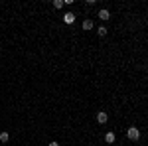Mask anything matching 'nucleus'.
I'll list each match as a JSON object with an SVG mask.
<instances>
[{
    "label": "nucleus",
    "instance_id": "1",
    "mask_svg": "<svg viewBox=\"0 0 148 146\" xmlns=\"http://www.w3.org/2000/svg\"><path fill=\"white\" fill-rule=\"evenodd\" d=\"M126 136H128V140H138V138H140V130H138L136 126H130V128L126 130Z\"/></svg>",
    "mask_w": 148,
    "mask_h": 146
},
{
    "label": "nucleus",
    "instance_id": "6",
    "mask_svg": "<svg viewBox=\"0 0 148 146\" xmlns=\"http://www.w3.org/2000/svg\"><path fill=\"white\" fill-rule=\"evenodd\" d=\"M105 142L113 144V142H114V132H107V134H105Z\"/></svg>",
    "mask_w": 148,
    "mask_h": 146
},
{
    "label": "nucleus",
    "instance_id": "5",
    "mask_svg": "<svg viewBox=\"0 0 148 146\" xmlns=\"http://www.w3.org/2000/svg\"><path fill=\"white\" fill-rule=\"evenodd\" d=\"M93 28H95L93 20H85V22H83V30H93Z\"/></svg>",
    "mask_w": 148,
    "mask_h": 146
},
{
    "label": "nucleus",
    "instance_id": "2",
    "mask_svg": "<svg viewBox=\"0 0 148 146\" xmlns=\"http://www.w3.org/2000/svg\"><path fill=\"white\" fill-rule=\"evenodd\" d=\"M107 121H109V114H107L105 111H99V112H97V123H99V124H105Z\"/></svg>",
    "mask_w": 148,
    "mask_h": 146
},
{
    "label": "nucleus",
    "instance_id": "4",
    "mask_svg": "<svg viewBox=\"0 0 148 146\" xmlns=\"http://www.w3.org/2000/svg\"><path fill=\"white\" fill-rule=\"evenodd\" d=\"M99 18H101L103 22H109V20H111V12L109 10H101L99 12Z\"/></svg>",
    "mask_w": 148,
    "mask_h": 146
},
{
    "label": "nucleus",
    "instance_id": "3",
    "mask_svg": "<svg viewBox=\"0 0 148 146\" xmlns=\"http://www.w3.org/2000/svg\"><path fill=\"white\" fill-rule=\"evenodd\" d=\"M63 22H65V24H73V22H75V14H73V12L63 14Z\"/></svg>",
    "mask_w": 148,
    "mask_h": 146
},
{
    "label": "nucleus",
    "instance_id": "9",
    "mask_svg": "<svg viewBox=\"0 0 148 146\" xmlns=\"http://www.w3.org/2000/svg\"><path fill=\"white\" fill-rule=\"evenodd\" d=\"M63 4H65L63 0H53V8H57V10H59V8H63Z\"/></svg>",
    "mask_w": 148,
    "mask_h": 146
},
{
    "label": "nucleus",
    "instance_id": "8",
    "mask_svg": "<svg viewBox=\"0 0 148 146\" xmlns=\"http://www.w3.org/2000/svg\"><path fill=\"white\" fill-rule=\"evenodd\" d=\"M10 140V134L8 132H0V142H8Z\"/></svg>",
    "mask_w": 148,
    "mask_h": 146
},
{
    "label": "nucleus",
    "instance_id": "7",
    "mask_svg": "<svg viewBox=\"0 0 148 146\" xmlns=\"http://www.w3.org/2000/svg\"><path fill=\"white\" fill-rule=\"evenodd\" d=\"M107 32H109V30H107L105 26H99V28H97V34L101 36V38H103V36H107Z\"/></svg>",
    "mask_w": 148,
    "mask_h": 146
},
{
    "label": "nucleus",
    "instance_id": "10",
    "mask_svg": "<svg viewBox=\"0 0 148 146\" xmlns=\"http://www.w3.org/2000/svg\"><path fill=\"white\" fill-rule=\"evenodd\" d=\"M47 146H59V142H49Z\"/></svg>",
    "mask_w": 148,
    "mask_h": 146
}]
</instances>
